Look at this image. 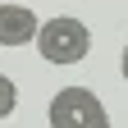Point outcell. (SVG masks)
I'll use <instances>...</instances> for the list:
<instances>
[{"label": "cell", "mask_w": 128, "mask_h": 128, "mask_svg": "<svg viewBox=\"0 0 128 128\" xmlns=\"http://www.w3.org/2000/svg\"><path fill=\"white\" fill-rule=\"evenodd\" d=\"M37 50H41L46 64H78V60H87V50H92V32H87L82 18L60 14V18H46L41 23Z\"/></svg>", "instance_id": "cell-1"}, {"label": "cell", "mask_w": 128, "mask_h": 128, "mask_svg": "<svg viewBox=\"0 0 128 128\" xmlns=\"http://www.w3.org/2000/svg\"><path fill=\"white\" fill-rule=\"evenodd\" d=\"M41 23L46 18H37L28 5H0V46H5V50H18V46L37 41Z\"/></svg>", "instance_id": "cell-3"}, {"label": "cell", "mask_w": 128, "mask_h": 128, "mask_svg": "<svg viewBox=\"0 0 128 128\" xmlns=\"http://www.w3.org/2000/svg\"><path fill=\"white\" fill-rule=\"evenodd\" d=\"M50 128H110V114L92 87H60L46 105Z\"/></svg>", "instance_id": "cell-2"}, {"label": "cell", "mask_w": 128, "mask_h": 128, "mask_svg": "<svg viewBox=\"0 0 128 128\" xmlns=\"http://www.w3.org/2000/svg\"><path fill=\"white\" fill-rule=\"evenodd\" d=\"M14 110H18V87H14V78L0 73V119H9Z\"/></svg>", "instance_id": "cell-4"}, {"label": "cell", "mask_w": 128, "mask_h": 128, "mask_svg": "<svg viewBox=\"0 0 128 128\" xmlns=\"http://www.w3.org/2000/svg\"><path fill=\"white\" fill-rule=\"evenodd\" d=\"M119 73H124V82H128V41H124V55H119Z\"/></svg>", "instance_id": "cell-5"}]
</instances>
